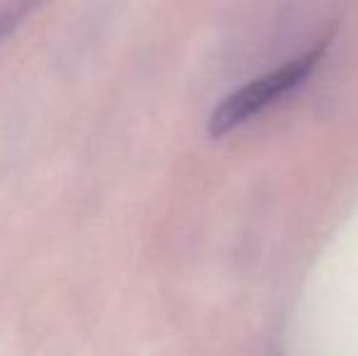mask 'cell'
<instances>
[{
  "mask_svg": "<svg viewBox=\"0 0 358 356\" xmlns=\"http://www.w3.org/2000/svg\"><path fill=\"white\" fill-rule=\"evenodd\" d=\"M322 52H324V47L320 44L317 49L307 52L305 57L295 59V62L285 64V66L275 69V71L266 73V76L256 78V81L246 83L244 88L227 95V98L217 105L213 118H210V132H213L215 137L231 132V129L239 127L241 122H246V120L254 118L256 113H261L268 103H273L278 95L300 86L312 73V69L317 66Z\"/></svg>",
  "mask_w": 358,
  "mask_h": 356,
  "instance_id": "6da1fadb",
  "label": "cell"
}]
</instances>
